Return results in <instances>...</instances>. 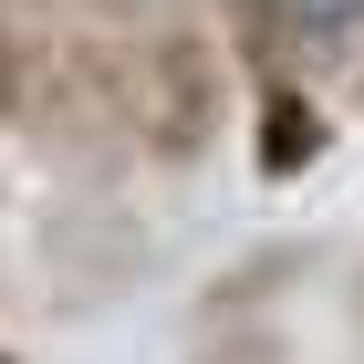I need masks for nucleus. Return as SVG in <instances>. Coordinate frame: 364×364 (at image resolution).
Listing matches in <instances>:
<instances>
[{
  "label": "nucleus",
  "mask_w": 364,
  "mask_h": 364,
  "mask_svg": "<svg viewBox=\"0 0 364 364\" xmlns=\"http://www.w3.org/2000/svg\"><path fill=\"white\" fill-rule=\"evenodd\" d=\"M219 125H229V63H219V42H208L188 11L125 31V146L156 156V167H198V156L219 146Z\"/></svg>",
  "instance_id": "f257e3e1"
},
{
  "label": "nucleus",
  "mask_w": 364,
  "mask_h": 364,
  "mask_svg": "<svg viewBox=\"0 0 364 364\" xmlns=\"http://www.w3.org/2000/svg\"><path fill=\"white\" fill-rule=\"evenodd\" d=\"M229 31L250 73H312L364 42V0H229Z\"/></svg>",
  "instance_id": "f03ea898"
},
{
  "label": "nucleus",
  "mask_w": 364,
  "mask_h": 364,
  "mask_svg": "<svg viewBox=\"0 0 364 364\" xmlns=\"http://www.w3.org/2000/svg\"><path fill=\"white\" fill-rule=\"evenodd\" d=\"M250 84H260V177H302L333 146V114L312 105L302 73H250Z\"/></svg>",
  "instance_id": "7ed1b4c3"
},
{
  "label": "nucleus",
  "mask_w": 364,
  "mask_h": 364,
  "mask_svg": "<svg viewBox=\"0 0 364 364\" xmlns=\"http://www.w3.org/2000/svg\"><path fill=\"white\" fill-rule=\"evenodd\" d=\"M188 364H291V343H281V323H219L188 343Z\"/></svg>",
  "instance_id": "20e7f679"
}]
</instances>
